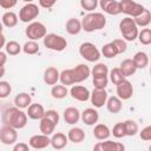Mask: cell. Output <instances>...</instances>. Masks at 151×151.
I'll return each mask as SVG.
<instances>
[{"instance_id":"1","label":"cell","mask_w":151,"mask_h":151,"mask_svg":"<svg viewBox=\"0 0 151 151\" xmlns=\"http://www.w3.org/2000/svg\"><path fill=\"white\" fill-rule=\"evenodd\" d=\"M91 76V70L85 64H79L73 68L63 70L60 72V83L65 86L73 85L86 80Z\"/></svg>"},{"instance_id":"2","label":"cell","mask_w":151,"mask_h":151,"mask_svg":"<svg viewBox=\"0 0 151 151\" xmlns=\"http://www.w3.org/2000/svg\"><path fill=\"white\" fill-rule=\"evenodd\" d=\"M27 118V112H24L22 109H19L15 105L12 107H7L2 112V123L13 126L17 130H20L26 126Z\"/></svg>"},{"instance_id":"3","label":"cell","mask_w":151,"mask_h":151,"mask_svg":"<svg viewBox=\"0 0 151 151\" xmlns=\"http://www.w3.org/2000/svg\"><path fill=\"white\" fill-rule=\"evenodd\" d=\"M81 25H83V29L85 32L91 33V32H94V31L103 29L106 25V18L103 13L90 12L88 14H86L83 18Z\"/></svg>"},{"instance_id":"4","label":"cell","mask_w":151,"mask_h":151,"mask_svg":"<svg viewBox=\"0 0 151 151\" xmlns=\"http://www.w3.org/2000/svg\"><path fill=\"white\" fill-rule=\"evenodd\" d=\"M119 31L126 41H134L139 34L138 26L132 17H125L119 21Z\"/></svg>"},{"instance_id":"5","label":"cell","mask_w":151,"mask_h":151,"mask_svg":"<svg viewBox=\"0 0 151 151\" xmlns=\"http://www.w3.org/2000/svg\"><path fill=\"white\" fill-rule=\"evenodd\" d=\"M44 46L48 50L55 51V52H61L67 47V40L55 33H48L44 38Z\"/></svg>"},{"instance_id":"6","label":"cell","mask_w":151,"mask_h":151,"mask_svg":"<svg viewBox=\"0 0 151 151\" xmlns=\"http://www.w3.org/2000/svg\"><path fill=\"white\" fill-rule=\"evenodd\" d=\"M79 54L85 60H87L90 63H96L100 59L101 52L98 50V47L94 44H92L90 41H86V42H83L79 46Z\"/></svg>"},{"instance_id":"7","label":"cell","mask_w":151,"mask_h":151,"mask_svg":"<svg viewBox=\"0 0 151 151\" xmlns=\"http://www.w3.org/2000/svg\"><path fill=\"white\" fill-rule=\"evenodd\" d=\"M25 34L29 40H35L37 41L39 39H44L45 38V35L47 34V29H46V26L42 22L32 21L26 27Z\"/></svg>"},{"instance_id":"8","label":"cell","mask_w":151,"mask_h":151,"mask_svg":"<svg viewBox=\"0 0 151 151\" xmlns=\"http://www.w3.org/2000/svg\"><path fill=\"white\" fill-rule=\"evenodd\" d=\"M39 14H40V9L38 5L33 2H28L25 6H22L21 9L19 11V20L25 24H28L32 22L35 18H38Z\"/></svg>"},{"instance_id":"9","label":"cell","mask_w":151,"mask_h":151,"mask_svg":"<svg viewBox=\"0 0 151 151\" xmlns=\"http://www.w3.org/2000/svg\"><path fill=\"white\" fill-rule=\"evenodd\" d=\"M120 8H122V13L126 14L127 17H132L136 18L139 14L143 13V11L145 9V7L133 0H120Z\"/></svg>"},{"instance_id":"10","label":"cell","mask_w":151,"mask_h":151,"mask_svg":"<svg viewBox=\"0 0 151 151\" xmlns=\"http://www.w3.org/2000/svg\"><path fill=\"white\" fill-rule=\"evenodd\" d=\"M0 140L4 145H14L18 140V132L11 125L2 124L0 129Z\"/></svg>"},{"instance_id":"11","label":"cell","mask_w":151,"mask_h":151,"mask_svg":"<svg viewBox=\"0 0 151 151\" xmlns=\"http://www.w3.org/2000/svg\"><path fill=\"white\" fill-rule=\"evenodd\" d=\"M28 144L32 149H35V150H40V149H45L47 147L48 145H51V138L50 136L47 134H44V133H40V134H34L29 138L28 140Z\"/></svg>"},{"instance_id":"12","label":"cell","mask_w":151,"mask_h":151,"mask_svg":"<svg viewBox=\"0 0 151 151\" xmlns=\"http://www.w3.org/2000/svg\"><path fill=\"white\" fill-rule=\"evenodd\" d=\"M107 92L105 91V88H94L91 93V104L99 109V107H103L104 105H106V101H107Z\"/></svg>"},{"instance_id":"13","label":"cell","mask_w":151,"mask_h":151,"mask_svg":"<svg viewBox=\"0 0 151 151\" xmlns=\"http://www.w3.org/2000/svg\"><path fill=\"white\" fill-rule=\"evenodd\" d=\"M99 6L105 13L110 15H118L122 13L120 2L117 0H99Z\"/></svg>"},{"instance_id":"14","label":"cell","mask_w":151,"mask_h":151,"mask_svg":"<svg viewBox=\"0 0 151 151\" xmlns=\"http://www.w3.org/2000/svg\"><path fill=\"white\" fill-rule=\"evenodd\" d=\"M70 94L73 99L78 101H87L91 98V93L88 88L81 85H73L70 90Z\"/></svg>"},{"instance_id":"15","label":"cell","mask_w":151,"mask_h":151,"mask_svg":"<svg viewBox=\"0 0 151 151\" xmlns=\"http://www.w3.org/2000/svg\"><path fill=\"white\" fill-rule=\"evenodd\" d=\"M116 86H117V96L122 100H127V99H130L132 97V94H133V86H132V84L127 79L120 81Z\"/></svg>"},{"instance_id":"16","label":"cell","mask_w":151,"mask_h":151,"mask_svg":"<svg viewBox=\"0 0 151 151\" xmlns=\"http://www.w3.org/2000/svg\"><path fill=\"white\" fill-rule=\"evenodd\" d=\"M125 146L122 143L112 142L110 139H105V142H99L93 146V150H100V151H123Z\"/></svg>"},{"instance_id":"17","label":"cell","mask_w":151,"mask_h":151,"mask_svg":"<svg viewBox=\"0 0 151 151\" xmlns=\"http://www.w3.org/2000/svg\"><path fill=\"white\" fill-rule=\"evenodd\" d=\"M98 119H99V113L96 109L93 107H88V109H85L83 112H81V120L84 124H86L87 126H92L94 124L98 123Z\"/></svg>"},{"instance_id":"18","label":"cell","mask_w":151,"mask_h":151,"mask_svg":"<svg viewBox=\"0 0 151 151\" xmlns=\"http://www.w3.org/2000/svg\"><path fill=\"white\" fill-rule=\"evenodd\" d=\"M42 79H44V83L46 85H55L59 80H60V72L51 66V67H47L45 71H44V76H42Z\"/></svg>"},{"instance_id":"19","label":"cell","mask_w":151,"mask_h":151,"mask_svg":"<svg viewBox=\"0 0 151 151\" xmlns=\"http://www.w3.org/2000/svg\"><path fill=\"white\" fill-rule=\"evenodd\" d=\"M45 109L41 104L39 103H32L28 107H27V116L28 118L33 119V120H40L44 116H45Z\"/></svg>"},{"instance_id":"20","label":"cell","mask_w":151,"mask_h":151,"mask_svg":"<svg viewBox=\"0 0 151 151\" xmlns=\"http://www.w3.org/2000/svg\"><path fill=\"white\" fill-rule=\"evenodd\" d=\"M63 116H64V120L70 125H73L76 123H78V120L81 118V113L79 112V110L77 107H73V106L66 107L64 110Z\"/></svg>"},{"instance_id":"21","label":"cell","mask_w":151,"mask_h":151,"mask_svg":"<svg viewBox=\"0 0 151 151\" xmlns=\"http://www.w3.org/2000/svg\"><path fill=\"white\" fill-rule=\"evenodd\" d=\"M68 143V137L63 133V132H57L53 133L51 137V146L55 150H61L64 149Z\"/></svg>"},{"instance_id":"22","label":"cell","mask_w":151,"mask_h":151,"mask_svg":"<svg viewBox=\"0 0 151 151\" xmlns=\"http://www.w3.org/2000/svg\"><path fill=\"white\" fill-rule=\"evenodd\" d=\"M106 109L110 113H119L123 109V103L122 99L118 96H112L107 98L106 101Z\"/></svg>"},{"instance_id":"23","label":"cell","mask_w":151,"mask_h":151,"mask_svg":"<svg viewBox=\"0 0 151 151\" xmlns=\"http://www.w3.org/2000/svg\"><path fill=\"white\" fill-rule=\"evenodd\" d=\"M55 126H57V124H54L51 119H48V118H46V117H42V118L40 119L39 130H40V132L44 133V134L52 136V134L54 133Z\"/></svg>"},{"instance_id":"24","label":"cell","mask_w":151,"mask_h":151,"mask_svg":"<svg viewBox=\"0 0 151 151\" xmlns=\"http://www.w3.org/2000/svg\"><path fill=\"white\" fill-rule=\"evenodd\" d=\"M66 32L71 35H76V34H79L80 31L83 29V25H81V21L77 18H71L66 21Z\"/></svg>"},{"instance_id":"25","label":"cell","mask_w":151,"mask_h":151,"mask_svg":"<svg viewBox=\"0 0 151 151\" xmlns=\"http://www.w3.org/2000/svg\"><path fill=\"white\" fill-rule=\"evenodd\" d=\"M93 136L98 140H105V139H109V137L111 136V131L107 127V125L97 124L93 129Z\"/></svg>"},{"instance_id":"26","label":"cell","mask_w":151,"mask_h":151,"mask_svg":"<svg viewBox=\"0 0 151 151\" xmlns=\"http://www.w3.org/2000/svg\"><path fill=\"white\" fill-rule=\"evenodd\" d=\"M31 104H32V98L26 92H21L14 97V105L18 106L19 109H22V110L27 109Z\"/></svg>"},{"instance_id":"27","label":"cell","mask_w":151,"mask_h":151,"mask_svg":"<svg viewBox=\"0 0 151 151\" xmlns=\"http://www.w3.org/2000/svg\"><path fill=\"white\" fill-rule=\"evenodd\" d=\"M67 137H68V140L74 143V144H79L81 143L84 139H85V132L81 127H72L68 133H67Z\"/></svg>"},{"instance_id":"28","label":"cell","mask_w":151,"mask_h":151,"mask_svg":"<svg viewBox=\"0 0 151 151\" xmlns=\"http://www.w3.org/2000/svg\"><path fill=\"white\" fill-rule=\"evenodd\" d=\"M132 60H133V63H134L137 70H143V68H145V67L149 65V57H147V54H146L145 52H143V51L137 52V53L133 55Z\"/></svg>"},{"instance_id":"29","label":"cell","mask_w":151,"mask_h":151,"mask_svg":"<svg viewBox=\"0 0 151 151\" xmlns=\"http://www.w3.org/2000/svg\"><path fill=\"white\" fill-rule=\"evenodd\" d=\"M1 20H2L4 26H6V27H8V28H12V27L17 26L19 19H18V15H17L14 12L7 11V12H5V13L2 14Z\"/></svg>"},{"instance_id":"30","label":"cell","mask_w":151,"mask_h":151,"mask_svg":"<svg viewBox=\"0 0 151 151\" xmlns=\"http://www.w3.org/2000/svg\"><path fill=\"white\" fill-rule=\"evenodd\" d=\"M120 70L124 72V74L126 76V77H131V76H133L134 73H136V71H137V67H136V65H134V63H133V60L132 59H124L122 63H120Z\"/></svg>"},{"instance_id":"31","label":"cell","mask_w":151,"mask_h":151,"mask_svg":"<svg viewBox=\"0 0 151 151\" xmlns=\"http://www.w3.org/2000/svg\"><path fill=\"white\" fill-rule=\"evenodd\" d=\"M68 94V90H67V87L65 86V85H58V84H55V85H53L52 86V88H51V96L54 98V99H63V98H65L66 96Z\"/></svg>"},{"instance_id":"32","label":"cell","mask_w":151,"mask_h":151,"mask_svg":"<svg viewBox=\"0 0 151 151\" xmlns=\"http://www.w3.org/2000/svg\"><path fill=\"white\" fill-rule=\"evenodd\" d=\"M133 19H134V21H136L138 27H146L151 22V12L145 8L142 14H139L138 17H136Z\"/></svg>"},{"instance_id":"33","label":"cell","mask_w":151,"mask_h":151,"mask_svg":"<svg viewBox=\"0 0 151 151\" xmlns=\"http://www.w3.org/2000/svg\"><path fill=\"white\" fill-rule=\"evenodd\" d=\"M4 48L8 55H18L21 52L22 46H20V44L15 40H9V41H7V44L5 45Z\"/></svg>"},{"instance_id":"34","label":"cell","mask_w":151,"mask_h":151,"mask_svg":"<svg viewBox=\"0 0 151 151\" xmlns=\"http://www.w3.org/2000/svg\"><path fill=\"white\" fill-rule=\"evenodd\" d=\"M101 54L105 57V58H114L116 55H118V50L116 47V45L113 44V41L111 42H107L105 44L103 47H101Z\"/></svg>"},{"instance_id":"35","label":"cell","mask_w":151,"mask_h":151,"mask_svg":"<svg viewBox=\"0 0 151 151\" xmlns=\"http://www.w3.org/2000/svg\"><path fill=\"white\" fill-rule=\"evenodd\" d=\"M126 79V76L124 74V72L120 70V67H114L110 71V80L114 84V85H118L120 81L125 80Z\"/></svg>"},{"instance_id":"36","label":"cell","mask_w":151,"mask_h":151,"mask_svg":"<svg viewBox=\"0 0 151 151\" xmlns=\"http://www.w3.org/2000/svg\"><path fill=\"white\" fill-rule=\"evenodd\" d=\"M91 73H92V77H101V76H109L110 72H109V67L106 64L98 63L93 66Z\"/></svg>"},{"instance_id":"37","label":"cell","mask_w":151,"mask_h":151,"mask_svg":"<svg viewBox=\"0 0 151 151\" xmlns=\"http://www.w3.org/2000/svg\"><path fill=\"white\" fill-rule=\"evenodd\" d=\"M124 124H125V129H126V136L133 137V136H136V134L139 132L138 124H137L134 120H132V119H126V120H124Z\"/></svg>"},{"instance_id":"38","label":"cell","mask_w":151,"mask_h":151,"mask_svg":"<svg viewBox=\"0 0 151 151\" xmlns=\"http://www.w3.org/2000/svg\"><path fill=\"white\" fill-rule=\"evenodd\" d=\"M22 51L26 54H35L39 52V44L35 40H28L24 44Z\"/></svg>"},{"instance_id":"39","label":"cell","mask_w":151,"mask_h":151,"mask_svg":"<svg viewBox=\"0 0 151 151\" xmlns=\"http://www.w3.org/2000/svg\"><path fill=\"white\" fill-rule=\"evenodd\" d=\"M111 133H112L113 137H116V138H123V137H126V129H125V124H124V122L117 123V124L113 126Z\"/></svg>"},{"instance_id":"40","label":"cell","mask_w":151,"mask_h":151,"mask_svg":"<svg viewBox=\"0 0 151 151\" xmlns=\"http://www.w3.org/2000/svg\"><path fill=\"white\" fill-rule=\"evenodd\" d=\"M138 40L143 45L151 44V28H143L138 34Z\"/></svg>"},{"instance_id":"41","label":"cell","mask_w":151,"mask_h":151,"mask_svg":"<svg viewBox=\"0 0 151 151\" xmlns=\"http://www.w3.org/2000/svg\"><path fill=\"white\" fill-rule=\"evenodd\" d=\"M98 5H99V0H80L81 8L87 12H94Z\"/></svg>"},{"instance_id":"42","label":"cell","mask_w":151,"mask_h":151,"mask_svg":"<svg viewBox=\"0 0 151 151\" xmlns=\"http://www.w3.org/2000/svg\"><path fill=\"white\" fill-rule=\"evenodd\" d=\"M109 76H101V77H93V86L94 88H106L109 84Z\"/></svg>"},{"instance_id":"43","label":"cell","mask_w":151,"mask_h":151,"mask_svg":"<svg viewBox=\"0 0 151 151\" xmlns=\"http://www.w3.org/2000/svg\"><path fill=\"white\" fill-rule=\"evenodd\" d=\"M12 92V86L8 81H5V80H1L0 81V98L4 99L6 97H8Z\"/></svg>"},{"instance_id":"44","label":"cell","mask_w":151,"mask_h":151,"mask_svg":"<svg viewBox=\"0 0 151 151\" xmlns=\"http://www.w3.org/2000/svg\"><path fill=\"white\" fill-rule=\"evenodd\" d=\"M113 44L116 45V47H117L119 54L124 53V52L127 50V44H126V40H125V39H114V40H113Z\"/></svg>"},{"instance_id":"45","label":"cell","mask_w":151,"mask_h":151,"mask_svg":"<svg viewBox=\"0 0 151 151\" xmlns=\"http://www.w3.org/2000/svg\"><path fill=\"white\" fill-rule=\"evenodd\" d=\"M44 117H46V118L51 119V120H52L54 124H57V125H58L59 119H60L59 113H58L55 110H47V111L45 112V116H44Z\"/></svg>"},{"instance_id":"46","label":"cell","mask_w":151,"mask_h":151,"mask_svg":"<svg viewBox=\"0 0 151 151\" xmlns=\"http://www.w3.org/2000/svg\"><path fill=\"white\" fill-rule=\"evenodd\" d=\"M139 137L143 140L150 142L151 140V125H147L144 129H142V131L139 132Z\"/></svg>"},{"instance_id":"47","label":"cell","mask_w":151,"mask_h":151,"mask_svg":"<svg viewBox=\"0 0 151 151\" xmlns=\"http://www.w3.org/2000/svg\"><path fill=\"white\" fill-rule=\"evenodd\" d=\"M18 0H0V6L4 9H11L17 5Z\"/></svg>"},{"instance_id":"48","label":"cell","mask_w":151,"mask_h":151,"mask_svg":"<svg viewBox=\"0 0 151 151\" xmlns=\"http://www.w3.org/2000/svg\"><path fill=\"white\" fill-rule=\"evenodd\" d=\"M29 144H26V143H15L13 145V151H28L29 150Z\"/></svg>"},{"instance_id":"49","label":"cell","mask_w":151,"mask_h":151,"mask_svg":"<svg viewBox=\"0 0 151 151\" xmlns=\"http://www.w3.org/2000/svg\"><path fill=\"white\" fill-rule=\"evenodd\" d=\"M38 2H39V6L40 7L48 9V8H51V7H53L55 5L57 0H38Z\"/></svg>"},{"instance_id":"50","label":"cell","mask_w":151,"mask_h":151,"mask_svg":"<svg viewBox=\"0 0 151 151\" xmlns=\"http://www.w3.org/2000/svg\"><path fill=\"white\" fill-rule=\"evenodd\" d=\"M6 52L1 51L0 52V59H1V63H0V66H5V63H6Z\"/></svg>"},{"instance_id":"51","label":"cell","mask_w":151,"mask_h":151,"mask_svg":"<svg viewBox=\"0 0 151 151\" xmlns=\"http://www.w3.org/2000/svg\"><path fill=\"white\" fill-rule=\"evenodd\" d=\"M7 42L5 41V35L4 34H1V47H5V45H6Z\"/></svg>"},{"instance_id":"52","label":"cell","mask_w":151,"mask_h":151,"mask_svg":"<svg viewBox=\"0 0 151 151\" xmlns=\"http://www.w3.org/2000/svg\"><path fill=\"white\" fill-rule=\"evenodd\" d=\"M22 1H25V2H27V4H28V2H33V0H22Z\"/></svg>"},{"instance_id":"53","label":"cell","mask_w":151,"mask_h":151,"mask_svg":"<svg viewBox=\"0 0 151 151\" xmlns=\"http://www.w3.org/2000/svg\"><path fill=\"white\" fill-rule=\"evenodd\" d=\"M149 150H150V151H151V145H150V146H149Z\"/></svg>"},{"instance_id":"54","label":"cell","mask_w":151,"mask_h":151,"mask_svg":"<svg viewBox=\"0 0 151 151\" xmlns=\"http://www.w3.org/2000/svg\"><path fill=\"white\" fill-rule=\"evenodd\" d=\"M150 76H151V66H150Z\"/></svg>"}]
</instances>
